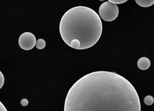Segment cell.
I'll list each match as a JSON object with an SVG mask.
<instances>
[{
  "label": "cell",
  "instance_id": "obj_1",
  "mask_svg": "<svg viewBox=\"0 0 154 111\" xmlns=\"http://www.w3.org/2000/svg\"><path fill=\"white\" fill-rule=\"evenodd\" d=\"M64 111H141L133 85L115 72L99 71L86 74L71 87Z\"/></svg>",
  "mask_w": 154,
  "mask_h": 111
},
{
  "label": "cell",
  "instance_id": "obj_2",
  "mask_svg": "<svg viewBox=\"0 0 154 111\" xmlns=\"http://www.w3.org/2000/svg\"><path fill=\"white\" fill-rule=\"evenodd\" d=\"M60 33L66 45L73 49H86L101 37V19L92 8L79 6L70 8L61 18Z\"/></svg>",
  "mask_w": 154,
  "mask_h": 111
},
{
  "label": "cell",
  "instance_id": "obj_3",
  "mask_svg": "<svg viewBox=\"0 0 154 111\" xmlns=\"http://www.w3.org/2000/svg\"><path fill=\"white\" fill-rule=\"evenodd\" d=\"M100 17L103 20L111 22L115 20L119 15V8L117 5L106 1L100 5L99 9Z\"/></svg>",
  "mask_w": 154,
  "mask_h": 111
},
{
  "label": "cell",
  "instance_id": "obj_4",
  "mask_svg": "<svg viewBox=\"0 0 154 111\" xmlns=\"http://www.w3.org/2000/svg\"><path fill=\"white\" fill-rule=\"evenodd\" d=\"M18 43L21 48L25 51H29L35 46L37 39L34 34L28 32L21 34L19 38Z\"/></svg>",
  "mask_w": 154,
  "mask_h": 111
},
{
  "label": "cell",
  "instance_id": "obj_5",
  "mask_svg": "<svg viewBox=\"0 0 154 111\" xmlns=\"http://www.w3.org/2000/svg\"><path fill=\"white\" fill-rule=\"evenodd\" d=\"M151 65V62L146 57H142L138 59L137 61V66L139 69L145 71L147 70L150 68Z\"/></svg>",
  "mask_w": 154,
  "mask_h": 111
},
{
  "label": "cell",
  "instance_id": "obj_6",
  "mask_svg": "<svg viewBox=\"0 0 154 111\" xmlns=\"http://www.w3.org/2000/svg\"><path fill=\"white\" fill-rule=\"evenodd\" d=\"M136 2L142 8H149L154 4V0H136Z\"/></svg>",
  "mask_w": 154,
  "mask_h": 111
},
{
  "label": "cell",
  "instance_id": "obj_7",
  "mask_svg": "<svg viewBox=\"0 0 154 111\" xmlns=\"http://www.w3.org/2000/svg\"><path fill=\"white\" fill-rule=\"evenodd\" d=\"M36 48L37 49H44L46 46V42L45 41V39L40 38L38 39L36 43Z\"/></svg>",
  "mask_w": 154,
  "mask_h": 111
},
{
  "label": "cell",
  "instance_id": "obj_8",
  "mask_svg": "<svg viewBox=\"0 0 154 111\" xmlns=\"http://www.w3.org/2000/svg\"><path fill=\"white\" fill-rule=\"evenodd\" d=\"M154 98L152 96L149 95H146L144 98V103L147 106H151L154 103Z\"/></svg>",
  "mask_w": 154,
  "mask_h": 111
},
{
  "label": "cell",
  "instance_id": "obj_9",
  "mask_svg": "<svg viewBox=\"0 0 154 111\" xmlns=\"http://www.w3.org/2000/svg\"><path fill=\"white\" fill-rule=\"evenodd\" d=\"M108 1L114 5H119L122 4L126 2L127 1V0H109Z\"/></svg>",
  "mask_w": 154,
  "mask_h": 111
},
{
  "label": "cell",
  "instance_id": "obj_10",
  "mask_svg": "<svg viewBox=\"0 0 154 111\" xmlns=\"http://www.w3.org/2000/svg\"><path fill=\"white\" fill-rule=\"evenodd\" d=\"M5 83V76L3 73L0 71V89L4 86Z\"/></svg>",
  "mask_w": 154,
  "mask_h": 111
},
{
  "label": "cell",
  "instance_id": "obj_11",
  "mask_svg": "<svg viewBox=\"0 0 154 111\" xmlns=\"http://www.w3.org/2000/svg\"><path fill=\"white\" fill-rule=\"evenodd\" d=\"M28 100L26 99H23L21 100V104L23 106H26L28 104Z\"/></svg>",
  "mask_w": 154,
  "mask_h": 111
},
{
  "label": "cell",
  "instance_id": "obj_12",
  "mask_svg": "<svg viewBox=\"0 0 154 111\" xmlns=\"http://www.w3.org/2000/svg\"><path fill=\"white\" fill-rule=\"evenodd\" d=\"M0 111H8L4 104L0 101Z\"/></svg>",
  "mask_w": 154,
  "mask_h": 111
}]
</instances>
